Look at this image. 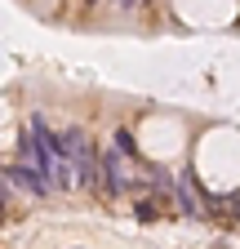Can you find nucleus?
<instances>
[{"label":"nucleus","instance_id":"obj_5","mask_svg":"<svg viewBox=\"0 0 240 249\" xmlns=\"http://www.w3.org/2000/svg\"><path fill=\"white\" fill-rule=\"evenodd\" d=\"M116 151H120V156H138V147H134V134H129V129H116Z\"/></svg>","mask_w":240,"mask_h":249},{"label":"nucleus","instance_id":"obj_3","mask_svg":"<svg viewBox=\"0 0 240 249\" xmlns=\"http://www.w3.org/2000/svg\"><path fill=\"white\" fill-rule=\"evenodd\" d=\"M173 192H178V200H183V209H187L191 218H200V205H196V196H191V182H187V174L173 182Z\"/></svg>","mask_w":240,"mask_h":249},{"label":"nucleus","instance_id":"obj_6","mask_svg":"<svg viewBox=\"0 0 240 249\" xmlns=\"http://www.w3.org/2000/svg\"><path fill=\"white\" fill-rule=\"evenodd\" d=\"M0 223H5V209H0Z\"/></svg>","mask_w":240,"mask_h":249},{"label":"nucleus","instance_id":"obj_7","mask_svg":"<svg viewBox=\"0 0 240 249\" xmlns=\"http://www.w3.org/2000/svg\"><path fill=\"white\" fill-rule=\"evenodd\" d=\"M85 5H98V0H85Z\"/></svg>","mask_w":240,"mask_h":249},{"label":"nucleus","instance_id":"obj_2","mask_svg":"<svg viewBox=\"0 0 240 249\" xmlns=\"http://www.w3.org/2000/svg\"><path fill=\"white\" fill-rule=\"evenodd\" d=\"M9 178L22 187V192H32V196H45V192H49V178H45L36 165H9Z\"/></svg>","mask_w":240,"mask_h":249},{"label":"nucleus","instance_id":"obj_1","mask_svg":"<svg viewBox=\"0 0 240 249\" xmlns=\"http://www.w3.org/2000/svg\"><path fill=\"white\" fill-rule=\"evenodd\" d=\"M120 160H125L120 151H103V156H98V174H103V192H107V196H120V192H125V182H129Z\"/></svg>","mask_w":240,"mask_h":249},{"label":"nucleus","instance_id":"obj_4","mask_svg":"<svg viewBox=\"0 0 240 249\" xmlns=\"http://www.w3.org/2000/svg\"><path fill=\"white\" fill-rule=\"evenodd\" d=\"M134 213H138V223H156V218H160V205L156 200H138Z\"/></svg>","mask_w":240,"mask_h":249}]
</instances>
